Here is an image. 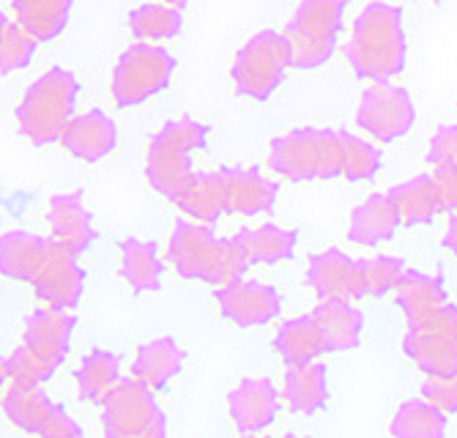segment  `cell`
<instances>
[{"label": "cell", "instance_id": "obj_15", "mask_svg": "<svg viewBox=\"0 0 457 438\" xmlns=\"http://www.w3.org/2000/svg\"><path fill=\"white\" fill-rule=\"evenodd\" d=\"M47 222L53 230V242H58L61 247H66L74 255L86 252L96 238L91 211L86 209V203H82V189L55 194L50 201Z\"/></svg>", "mask_w": 457, "mask_h": 438}, {"label": "cell", "instance_id": "obj_13", "mask_svg": "<svg viewBox=\"0 0 457 438\" xmlns=\"http://www.w3.org/2000/svg\"><path fill=\"white\" fill-rule=\"evenodd\" d=\"M217 302L222 315L236 326H261L279 315V293L255 280H238L225 288H217Z\"/></svg>", "mask_w": 457, "mask_h": 438}, {"label": "cell", "instance_id": "obj_32", "mask_svg": "<svg viewBox=\"0 0 457 438\" xmlns=\"http://www.w3.org/2000/svg\"><path fill=\"white\" fill-rule=\"evenodd\" d=\"M238 238L246 247V255H249V263H279V260H287L294 258V250L299 244V230H287V227H279V225H261V227H244L238 230Z\"/></svg>", "mask_w": 457, "mask_h": 438}, {"label": "cell", "instance_id": "obj_39", "mask_svg": "<svg viewBox=\"0 0 457 438\" xmlns=\"http://www.w3.org/2000/svg\"><path fill=\"white\" fill-rule=\"evenodd\" d=\"M282 33L287 38L290 69H302V71L320 69L331 61V55L337 50L335 38H310V36H299L290 30H282Z\"/></svg>", "mask_w": 457, "mask_h": 438}, {"label": "cell", "instance_id": "obj_21", "mask_svg": "<svg viewBox=\"0 0 457 438\" xmlns=\"http://www.w3.org/2000/svg\"><path fill=\"white\" fill-rule=\"evenodd\" d=\"M187 353L173 337H159L151 343H143L137 348L135 365H132V378L140 381L151 392H162L184 368Z\"/></svg>", "mask_w": 457, "mask_h": 438}, {"label": "cell", "instance_id": "obj_6", "mask_svg": "<svg viewBox=\"0 0 457 438\" xmlns=\"http://www.w3.org/2000/svg\"><path fill=\"white\" fill-rule=\"evenodd\" d=\"M104 438H168V417L151 389L123 378L102 401Z\"/></svg>", "mask_w": 457, "mask_h": 438}, {"label": "cell", "instance_id": "obj_1", "mask_svg": "<svg viewBox=\"0 0 457 438\" xmlns=\"http://www.w3.org/2000/svg\"><path fill=\"white\" fill-rule=\"evenodd\" d=\"M345 58L351 69L370 83H392L395 77H400L408 61L403 12L381 0L364 6L353 20Z\"/></svg>", "mask_w": 457, "mask_h": 438}, {"label": "cell", "instance_id": "obj_17", "mask_svg": "<svg viewBox=\"0 0 457 438\" xmlns=\"http://www.w3.org/2000/svg\"><path fill=\"white\" fill-rule=\"evenodd\" d=\"M228 184V211L230 214H269L277 203L279 184L266 178L258 168H222Z\"/></svg>", "mask_w": 457, "mask_h": 438}, {"label": "cell", "instance_id": "obj_44", "mask_svg": "<svg viewBox=\"0 0 457 438\" xmlns=\"http://www.w3.org/2000/svg\"><path fill=\"white\" fill-rule=\"evenodd\" d=\"M79 425L63 411V409H55V414L50 417V422L41 430V438H74L79 435Z\"/></svg>", "mask_w": 457, "mask_h": 438}, {"label": "cell", "instance_id": "obj_31", "mask_svg": "<svg viewBox=\"0 0 457 438\" xmlns=\"http://www.w3.org/2000/svg\"><path fill=\"white\" fill-rule=\"evenodd\" d=\"M55 409L58 406L41 392V386H25V384H14L6 392V401H4V411L12 419V425L36 435H41V430H45V425L55 414Z\"/></svg>", "mask_w": 457, "mask_h": 438}, {"label": "cell", "instance_id": "obj_10", "mask_svg": "<svg viewBox=\"0 0 457 438\" xmlns=\"http://www.w3.org/2000/svg\"><path fill=\"white\" fill-rule=\"evenodd\" d=\"M417 124V104L403 86L370 83L356 107V127L381 143L405 137Z\"/></svg>", "mask_w": 457, "mask_h": 438}, {"label": "cell", "instance_id": "obj_47", "mask_svg": "<svg viewBox=\"0 0 457 438\" xmlns=\"http://www.w3.org/2000/svg\"><path fill=\"white\" fill-rule=\"evenodd\" d=\"M159 4H168V6H176V9H184L189 0H159Z\"/></svg>", "mask_w": 457, "mask_h": 438}, {"label": "cell", "instance_id": "obj_7", "mask_svg": "<svg viewBox=\"0 0 457 438\" xmlns=\"http://www.w3.org/2000/svg\"><path fill=\"white\" fill-rule=\"evenodd\" d=\"M290 69L287 38L277 30H261L238 50L233 63L236 91L246 99L266 102L282 86Z\"/></svg>", "mask_w": 457, "mask_h": 438}, {"label": "cell", "instance_id": "obj_41", "mask_svg": "<svg viewBox=\"0 0 457 438\" xmlns=\"http://www.w3.org/2000/svg\"><path fill=\"white\" fill-rule=\"evenodd\" d=\"M422 401L436 406L444 414H457V373L452 376H438L425 381L422 386Z\"/></svg>", "mask_w": 457, "mask_h": 438}, {"label": "cell", "instance_id": "obj_43", "mask_svg": "<svg viewBox=\"0 0 457 438\" xmlns=\"http://www.w3.org/2000/svg\"><path fill=\"white\" fill-rule=\"evenodd\" d=\"M433 186H436V201L438 211H457V168L454 165H436L433 173Z\"/></svg>", "mask_w": 457, "mask_h": 438}, {"label": "cell", "instance_id": "obj_11", "mask_svg": "<svg viewBox=\"0 0 457 438\" xmlns=\"http://www.w3.org/2000/svg\"><path fill=\"white\" fill-rule=\"evenodd\" d=\"M307 285L318 293V299H337V302L364 299L361 260L348 258L337 247L318 252L310 258L307 266Z\"/></svg>", "mask_w": 457, "mask_h": 438}, {"label": "cell", "instance_id": "obj_25", "mask_svg": "<svg viewBox=\"0 0 457 438\" xmlns=\"http://www.w3.org/2000/svg\"><path fill=\"white\" fill-rule=\"evenodd\" d=\"M395 302L405 312L408 324L420 321V318L430 315L441 304H446V288L441 277H430L425 271L405 269L400 283L395 288Z\"/></svg>", "mask_w": 457, "mask_h": 438}, {"label": "cell", "instance_id": "obj_3", "mask_svg": "<svg viewBox=\"0 0 457 438\" xmlns=\"http://www.w3.org/2000/svg\"><path fill=\"white\" fill-rule=\"evenodd\" d=\"M77 91H79L77 77L61 66L41 74L25 91V99L17 110L20 132L33 145L61 143L66 127L74 118Z\"/></svg>", "mask_w": 457, "mask_h": 438}, {"label": "cell", "instance_id": "obj_24", "mask_svg": "<svg viewBox=\"0 0 457 438\" xmlns=\"http://www.w3.org/2000/svg\"><path fill=\"white\" fill-rule=\"evenodd\" d=\"M176 206L189 214L195 222L214 225L225 211H228V184H225V170L214 173H195Z\"/></svg>", "mask_w": 457, "mask_h": 438}, {"label": "cell", "instance_id": "obj_2", "mask_svg": "<svg viewBox=\"0 0 457 438\" xmlns=\"http://www.w3.org/2000/svg\"><path fill=\"white\" fill-rule=\"evenodd\" d=\"M168 258L184 280H200L214 288L238 283L244 271L253 266L244 242L236 236L220 238L212 225L179 219L170 236Z\"/></svg>", "mask_w": 457, "mask_h": 438}, {"label": "cell", "instance_id": "obj_49", "mask_svg": "<svg viewBox=\"0 0 457 438\" xmlns=\"http://www.w3.org/2000/svg\"><path fill=\"white\" fill-rule=\"evenodd\" d=\"M74 438H86V435H82V433H79V435H74Z\"/></svg>", "mask_w": 457, "mask_h": 438}, {"label": "cell", "instance_id": "obj_33", "mask_svg": "<svg viewBox=\"0 0 457 438\" xmlns=\"http://www.w3.org/2000/svg\"><path fill=\"white\" fill-rule=\"evenodd\" d=\"M120 359L110 351H91L86 359H82L77 370V389L79 397L88 403H102L104 397L120 384Z\"/></svg>", "mask_w": 457, "mask_h": 438}, {"label": "cell", "instance_id": "obj_4", "mask_svg": "<svg viewBox=\"0 0 457 438\" xmlns=\"http://www.w3.org/2000/svg\"><path fill=\"white\" fill-rule=\"evenodd\" d=\"M209 135H212V127L192 121V118H179V121L164 124L154 135L148 145L145 176H148V184L162 197H168L170 203L179 201L181 192L195 176L189 153L203 148Z\"/></svg>", "mask_w": 457, "mask_h": 438}, {"label": "cell", "instance_id": "obj_29", "mask_svg": "<svg viewBox=\"0 0 457 438\" xmlns=\"http://www.w3.org/2000/svg\"><path fill=\"white\" fill-rule=\"evenodd\" d=\"M120 277L135 293L159 291L162 285V260L154 242L123 238L120 242Z\"/></svg>", "mask_w": 457, "mask_h": 438}, {"label": "cell", "instance_id": "obj_48", "mask_svg": "<svg viewBox=\"0 0 457 438\" xmlns=\"http://www.w3.org/2000/svg\"><path fill=\"white\" fill-rule=\"evenodd\" d=\"M246 438H255V435H246ZM282 438H304V435H282Z\"/></svg>", "mask_w": 457, "mask_h": 438}, {"label": "cell", "instance_id": "obj_14", "mask_svg": "<svg viewBox=\"0 0 457 438\" xmlns=\"http://www.w3.org/2000/svg\"><path fill=\"white\" fill-rule=\"evenodd\" d=\"M228 411L241 433L266 430L279 411V392L269 378H244L228 394Z\"/></svg>", "mask_w": 457, "mask_h": 438}, {"label": "cell", "instance_id": "obj_36", "mask_svg": "<svg viewBox=\"0 0 457 438\" xmlns=\"http://www.w3.org/2000/svg\"><path fill=\"white\" fill-rule=\"evenodd\" d=\"M340 137V162H343V178L348 181H370L381 170V151L351 135V132H337Z\"/></svg>", "mask_w": 457, "mask_h": 438}, {"label": "cell", "instance_id": "obj_20", "mask_svg": "<svg viewBox=\"0 0 457 438\" xmlns=\"http://www.w3.org/2000/svg\"><path fill=\"white\" fill-rule=\"evenodd\" d=\"M310 315L315 318V324L320 329L326 353H343L359 345L361 329H364V315L351 302L320 299Z\"/></svg>", "mask_w": 457, "mask_h": 438}, {"label": "cell", "instance_id": "obj_9", "mask_svg": "<svg viewBox=\"0 0 457 438\" xmlns=\"http://www.w3.org/2000/svg\"><path fill=\"white\" fill-rule=\"evenodd\" d=\"M176 58L154 45H135L123 53L112 71V99L118 107H135L170 86Z\"/></svg>", "mask_w": 457, "mask_h": 438}, {"label": "cell", "instance_id": "obj_5", "mask_svg": "<svg viewBox=\"0 0 457 438\" xmlns=\"http://www.w3.org/2000/svg\"><path fill=\"white\" fill-rule=\"evenodd\" d=\"M269 168L287 181H331L343 178L340 137L331 129L304 127L271 140Z\"/></svg>", "mask_w": 457, "mask_h": 438}, {"label": "cell", "instance_id": "obj_23", "mask_svg": "<svg viewBox=\"0 0 457 438\" xmlns=\"http://www.w3.org/2000/svg\"><path fill=\"white\" fill-rule=\"evenodd\" d=\"M282 401L296 414H318L328 401V373L320 359L290 365L282 381Z\"/></svg>", "mask_w": 457, "mask_h": 438}, {"label": "cell", "instance_id": "obj_30", "mask_svg": "<svg viewBox=\"0 0 457 438\" xmlns=\"http://www.w3.org/2000/svg\"><path fill=\"white\" fill-rule=\"evenodd\" d=\"M345 6L348 0H302L285 30L310 38H335L337 42L345 22Z\"/></svg>", "mask_w": 457, "mask_h": 438}, {"label": "cell", "instance_id": "obj_19", "mask_svg": "<svg viewBox=\"0 0 457 438\" xmlns=\"http://www.w3.org/2000/svg\"><path fill=\"white\" fill-rule=\"evenodd\" d=\"M71 332H74V315H69V310L41 307L25 324V345H30L45 359L61 365L69 353Z\"/></svg>", "mask_w": 457, "mask_h": 438}, {"label": "cell", "instance_id": "obj_8", "mask_svg": "<svg viewBox=\"0 0 457 438\" xmlns=\"http://www.w3.org/2000/svg\"><path fill=\"white\" fill-rule=\"evenodd\" d=\"M403 351L430 378L457 373V307L446 302L408 324Z\"/></svg>", "mask_w": 457, "mask_h": 438}, {"label": "cell", "instance_id": "obj_16", "mask_svg": "<svg viewBox=\"0 0 457 438\" xmlns=\"http://www.w3.org/2000/svg\"><path fill=\"white\" fill-rule=\"evenodd\" d=\"M61 143L71 156L82 159V162H96V159L107 156L115 148L118 129L110 115H104L102 110H88L86 115L71 118Z\"/></svg>", "mask_w": 457, "mask_h": 438}, {"label": "cell", "instance_id": "obj_12", "mask_svg": "<svg viewBox=\"0 0 457 438\" xmlns=\"http://www.w3.org/2000/svg\"><path fill=\"white\" fill-rule=\"evenodd\" d=\"M82 285H86V271L79 269L77 255L53 242L47 260L36 274L33 288L41 302H47V307L58 310H74L82 296Z\"/></svg>", "mask_w": 457, "mask_h": 438}, {"label": "cell", "instance_id": "obj_40", "mask_svg": "<svg viewBox=\"0 0 457 438\" xmlns=\"http://www.w3.org/2000/svg\"><path fill=\"white\" fill-rule=\"evenodd\" d=\"M58 370L55 362L45 359L41 353H36L30 345H20L12 356H9V376L14 384H25V386H41L45 381L53 378V373Z\"/></svg>", "mask_w": 457, "mask_h": 438}, {"label": "cell", "instance_id": "obj_22", "mask_svg": "<svg viewBox=\"0 0 457 438\" xmlns=\"http://www.w3.org/2000/svg\"><path fill=\"white\" fill-rule=\"evenodd\" d=\"M397 225H400V217L389 201V194L376 192L353 209L348 238L359 247H378L384 242H392Z\"/></svg>", "mask_w": 457, "mask_h": 438}, {"label": "cell", "instance_id": "obj_46", "mask_svg": "<svg viewBox=\"0 0 457 438\" xmlns=\"http://www.w3.org/2000/svg\"><path fill=\"white\" fill-rule=\"evenodd\" d=\"M9 378H12V376H9V359H4V356H0V389L6 386Z\"/></svg>", "mask_w": 457, "mask_h": 438}, {"label": "cell", "instance_id": "obj_45", "mask_svg": "<svg viewBox=\"0 0 457 438\" xmlns=\"http://www.w3.org/2000/svg\"><path fill=\"white\" fill-rule=\"evenodd\" d=\"M444 247L457 255V211L449 217V225H446V233H444Z\"/></svg>", "mask_w": 457, "mask_h": 438}, {"label": "cell", "instance_id": "obj_18", "mask_svg": "<svg viewBox=\"0 0 457 438\" xmlns=\"http://www.w3.org/2000/svg\"><path fill=\"white\" fill-rule=\"evenodd\" d=\"M53 238H41L25 230H9L0 236V274L9 280L30 283L47 260Z\"/></svg>", "mask_w": 457, "mask_h": 438}, {"label": "cell", "instance_id": "obj_42", "mask_svg": "<svg viewBox=\"0 0 457 438\" xmlns=\"http://www.w3.org/2000/svg\"><path fill=\"white\" fill-rule=\"evenodd\" d=\"M428 162L436 165H454L457 168V124H444L436 129L428 151Z\"/></svg>", "mask_w": 457, "mask_h": 438}, {"label": "cell", "instance_id": "obj_26", "mask_svg": "<svg viewBox=\"0 0 457 438\" xmlns=\"http://www.w3.org/2000/svg\"><path fill=\"white\" fill-rule=\"evenodd\" d=\"M274 348L282 356V362L290 365H304V362H315L326 353L320 329L315 324L312 315H299L285 321L274 337Z\"/></svg>", "mask_w": 457, "mask_h": 438}, {"label": "cell", "instance_id": "obj_37", "mask_svg": "<svg viewBox=\"0 0 457 438\" xmlns=\"http://www.w3.org/2000/svg\"><path fill=\"white\" fill-rule=\"evenodd\" d=\"M405 271V263L392 255H378V258H364L361 260V283H364V296L370 299H384L389 296L400 277Z\"/></svg>", "mask_w": 457, "mask_h": 438}, {"label": "cell", "instance_id": "obj_28", "mask_svg": "<svg viewBox=\"0 0 457 438\" xmlns=\"http://www.w3.org/2000/svg\"><path fill=\"white\" fill-rule=\"evenodd\" d=\"M74 0H14L17 25L36 42H53L69 22Z\"/></svg>", "mask_w": 457, "mask_h": 438}, {"label": "cell", "instance_id": "obj_27", "mask_svg": "<svg viewBox=\"0 0 457 438\" xmlns=\"http://www.w3.org/2000/svg\"><path fill=\"white\" fill-rule=\"evenodd\" d=\"M389 201L400 217V225H428L436 219L438 211V201H436V186L430 173L422 176H413L411 181H403L397 186H392L389 192Z\"/></svg>", "mask_w": 457, "mask_h": 438}, {"label": "cell", "instance_id": "obj_38", "mask_svg": "<svg viewBox=\"0 0 457 438\" xmlns=\"http://www.w3.org/2000/svg\"><path fill=\"white\" fill-rule=\"evenodd\" d=\"M36 38H30L20 25L9 22L0 12V71L9 74L25 69L36 53Z\"/></svg>", "mask_w": 457, "mask_h": 438}, {"label": "cell", "instance_id": "obj_35", "mask_svg": "<svg viewBox=\"0 0 457 438\" xmlns=\"http://www.w3.org/2000/svg\"><path fill=\"white\" fill-rule=\"evenodd\" d=\"M129 28L140 42H162L173 38L184 28V14L168 4H145L129 14Z\"/></svg>", "mask_w": 457, "mask_h": 438}, {"label": "cell", "instance_id": "obj_34", "mask_svg": "<svg viewBox=\"0 0 457 438\" xmlns=\"http://www.w3.org/2000/svg\"><path fill=\"white\" fill-rule=\"evenodd\" d=\"M395 438H444L446 435V414L430 406L428 401H405L392 425Z\"/></svg>", "mask_w": 457, "mask_h": 438}]
</instances>
